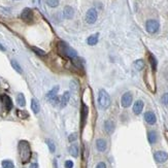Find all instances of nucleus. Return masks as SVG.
<instances>
[{"mask_svg":"<svg viewBox=\"0 0 168 168\" xmlns=\"http://www.w3.org/2000/svg\"><path fill=\"white\" fill-rule=\"evenodd\" d=\"M98 18V13L97 10L95 8H90L86 13V21L89 24H94L95 22L97 21Z\"/></svg>","mask_w":168,"mask_h":168,"instance_id":"0eeeda50","label":"nucleus"},{"mask_svg":"<svg viewBox=\"0 0 168 168\" xmlns=\"http://www.w3.org/2000/svg\"><path fill=\"white\" fill-rule=\"evenodd\" d=\"M98 38H99V33L93 34V35L89 36L87 38V43L89 46H95L98 43Z\"/></svg>","mask_w":168,"mask_h":168,"instance_id":"f3484780","label":"nucleus"},{"mask_svg":"<svg viewBox=\"0 0 168 168\" xmlns=\"http://www.w3.org/2000/svg\"><path fill=\"white\" fill-rule=\"evenodd\" d=\"M159 28H160V24H159V22L156 20H149L148 22L146 23V31L151 34H154V33H156V32H158Z\"/></svg>","mask_w":168,"mask_h":168,"instance_id":"39448f33","label":"nucleus"},{"mask_svg":"<svg viewBox=\"0 0 168 168\" xmlns=\"http://www.w3.org/2000/svg\"><path fill=\"white\" fill-rule=\"evenodd\" d=\"M17 113H18V116H20V118H22V119L28 118V113H27V111H18Z\"/></svg>","mask_w":168,"mask_h":168,"instance_id":"7c9ffc66","label":"nucleus"},{"mask_svg":"<svg viewBox=\"0 0 168 168\" xmlns=\"http://www.w3.org/2000/svg\"><path fill=\"white\" fill-rule=\"evenodd\" d=\"M144 120H146V122L148 123V124L154 125L156 123V121H157V119H156V116L154 113H152V111H146V113H144Z\"/></svg>","mask_w":168,"mask_h":168,"instance_id":"9b49d317","label":"nucleus"},{"mask_svg":"<svg viewBox=\"0 0 168 168\" xmlns=\"http://www.w3.org/2000/svg\"><path fill=\"white\" fill-rule=\"evenodd\" d=\"M104 129H105V131L108 133V134H111V133H113V130H115V125H113V123L111 122V121H106V122L104 123Z\"/></svg>","mask_w":168,"mask_h":168,"instance_id":"6ab92c4d","label":"nucleus"},{"mask_svg":"<svg viewBox=\"0 0 168 168\" xmlns=\"http://www.w3.org/2000/svg\"><path fill=\"white\" fill-rule=\"evenodd\" d=\"M21 19H22L24 22L26 23H31L33 22L34 20V13L33 11H32V9L30 8H24L22 11V13H21Z\"/></svg>","mask_w":168,"mask_h":168,"instance_id":"423d86ee","label":"nucleus"},{"mask_svg":"<svg viewBox=\"0 0 168 168\" xmlns=\"http://www.w3.org/2000/svg\"><path fill=\"white\" fill-rule=\"evenodd\" d=\"M63 16H64L65 19H67V20H70V19L73 18L74 16V10L73 8L71 7V6H65L64 9H63Z\"/></svg>","mask_w":168,"mask_h":168,"instance_id":"f8f14e48","label":"nucleus"},{"mask_svg":"<svg viewBox=\"0 0 168 168\" xmlns=\"http://www.w3.org/2000/svg\"><path fill=\"white\" fill-rule=\"evenodd\" d=\"M133 96L132 93L130 92H126L124 95L122 96V99H121V103H122L123 107H129L132 103Z\"/></svg>","mask_w":168,"mask_h":168,"instance_id":"6e6552de","label":"nucleus"},{"mask_svg":"<svg viewBox=\"0 0 168 168\" xmlns=\"http://www.w3.org/2000/svg\"><path fill=\"white\" fill-rule=\"evenodd\" d=\"M0 51H2V52H4V51H5V48H4L1 43H0Z\"/></svg>","mask_w":168,"mask_h":168,"instance_id":"c9c22d12","label":"nucleus"},{"mask_svg":"<svg viewBox=\"0 0 168 168\" xmlns=\"http://www.w3.org/2000/svg\"><path fill=\"white\" fill-rule=\"evenodd\" d=\"M57 51L63 57L70 58V59L75 58L76 55H78V53H76V51L74 49H72L68 43H66L65 41L62 40L57 43Z\"/></svg>","mask_w":168,"mask_h":168,"instance_id":"f257e3e1","label":"nucleus"},{"mask_svg":"<svg viewBox=\"0 0 168 168\" xmlns=\"http://www.w3.org/2000/svg\"><path fill=\"white\" fill-rule=\"evenodd\" d=\"M69 99H70V93L69 92H65L64 94H63V96L60 98V107H65L67 105V103H68Z\"/></svg>","mask_w":168,"mask_h":168,"instance_id":"4468645a","label":"nucleus"},{"mask_svg":"<svg viewBox=\"0 0 168 168\" xmlns=\"http://www.w3.org/2000/svg\"><path fill=\"white\" fill-rule=\"evenodd\" d=\"M46 4L50 7H57L59 5V0H46Z\"/></svg>","mask_w":168,"mask_h":168,"instance_id":"cd10ccee","label":"nucleus"},{"mask_svg":"<svg viewBox=\"0 0 168 168\" xmlns=\"http://www.w3.org/2000/svg\"><path fill=\"white\" fill-rule=\"evenodd\" d=\"M69 154L72 156V157L76 158L78 156V148L76 146H71L70 148H69Z\"/></svg>","mask_w":168,"mask_h":168,"instance_id":"393cba45","label":"nucleus"},{"mask_svg":"<svg viewBox=\"0 0 168 168\" xmlns=\"http://www.w3.org/2000/svg\"><path fill=\"white\" fill-rule=\"evenodd\" d=\"M29 168H38V164L37 163H32Z\"/></svg>","mask_w":168,"mask_h":168,"instance_id":"f704fd0d","label":"nucleus"},{"mask_svg":"<svg viewBox=\"0 0 168 168\" xmlns=\"http://www.w3.org/2000/svg\"><path fill=\"white\" fill-rule=\"evenodd\" d=\"M19 154L22 163H27L31 158V149H30L29 142L26 140H21L19 142Z\"/></svg>","mask_w":168,"mask_h":168,"instance_id":"f03ea898","label":"nucleus"},{"mask_svg":"<svg viewBox=\"0 0 168 168\" xmlns=\"http://www.w3.org/2000/svg\"><path fill=\"white\" fill-rule=\"evenodd\" d=\"M98 104L102 109H105L111 105V97H109L108 93L103 89H101L98 94Z\"/></svg>","mask_w":168,"mask_h":168,"instance_id":"7ed1b4c3","label":"nucleus"},{"mask_svg":"<svg viewBox=\"0 0 168 168\" xmlns=\"http://www.w3.org/2000/svg\"><path fill=\"white\" fill-rule=\"evenodd\" d=\"M96 168H106V164L104 162H100V163H98V164H97Z\"/></svg>","mask_w":168,"mask_h":168,"instance_id":"72a5a7b5","label":"nucleus"},{"mask_svg":"<svg viewBox=\"0 0 168 168\" xmlns=\"http://www.w3.org/2000/svg\"><path fill=\"white\" fill-rule=\"evenodd\" d=\"M0 99H1L3 106L5 107V111H9L11 108H13V101H11V99H10V97H9V96H7V95H5V94H3V95H1Z\"/></svg>","mask_w":168,"mask_h":168,"instance_id":"1a4fd4ad","label":"nucleus"},{"mask_svg":"<svg viewBox=\"0 0 168 168\" xmlns=\"http://www.w3.org/2000/svg\"><path fill=\"white\" fill-rule=\"evenodd\" d=\"M76 138H78V134H76V133H72V134L69 135L68 140L70 141V142H71V141H75Z\"/></svg>","mask_w":168,"mask_h":168,"instance_id":"2f4dec72","label":"nucleus"},{"mask_svg":"<svg viewBox=\"0 0 168 168\" xmlns=\"http://www.w3.org/2000/svg\"><path fill=\"white\" fill-rule=\"evenodd\" d=\"M107 143L104 139H98L96 141V148L99 152H104L106 150Z\"/></svg>","mask_w":168,"mask_h":168,"instance_id":"dca6fc26","label":"nucleus"},{"mask_svg":"<svg viewBox=\"0 0 168 168\" xmlns=\"http://www.w3.org/2000/svg\"><path fill=\"white\" fill-rule=\"evenodd\" d=\"M142 109H143V102L141 100H137L133 105V113L135 115H139L142 111Z\"/></svg>","mask_w":168,"mask_h":168,"instance_id":"ddd939ff","label":"nucleus"},{"mask_svg":"<svg viewBox=\"0 0 168 168\" xmlns=\"http://www.w3.org/2000/svg\"><path fill=\"white\" fill-rule=\"evenodd\" d=\"M65 168H73V162L70 160H67L65 162Z\"/></svg>","mask_w":168,"mask_h":168,"instance_id":"473e14b6","label":"nucleus"},{"mask_svg":"<svg viewBox=\"0 0 168 168\" xmlns=\"http://www.w3.org/2000/svg\"><path fill=\"white\" fill-rule=\"evenodd\" d=\"M32 51L35 54H37L38 56H41V57L46 55V52H44V51L40 50V49H38V48H35V46H32Z\"/></svg>","mask_w":168,"mask_h":168,"instance_id":"c85d7f7f","label":"nucleus"},{"mask_svg":"<svg viewBox=\"0 0 168 168\" xmlns=\"http://www.w3.org/2000/svg\"><path fill=\"white\" fill-rule=\"evenodd\" d=\"M31 109L33 111L34 113H38L40 111V105H39V102L36 98H32L31 100Z\"/></svg>","mask_w":168,"mask_h":168,"instance_id":"2eb2a0df","label":"nucleus"},{"mask_svg":"<svg viewBox=\"0 0 168 168\" xmlns=\"http://www.w3.org/2000/svg\"><path fill=\"white\" fill-rule=\"evenodd\" d=\"M154 158H155L156 162L164 163V162H166L167 159H168V154L165 153V152H163V151L156 152L155 155H154Z\"/></svg>","mask_w":168,"mask_h":168,"instance_id":"9d476101","label":"nucleus"},{"mask_svg":"<svg viewBox=\"0 0 168 168\" xmlns=\"http://www.w3.org/2000/svg\"><path fill=\"white\" fill-rule=\"evenodd\" d=\"M46 144H48L49 149H50V152L51 153H55L56 151V146H55V142H54L52 139H46Z\"/></svg>","mask_w":168,"mask_h":168,"instance_id":"a878e982","label":"nucleus"},{"mask_svg":"<svg viewBox=\"0 0 168 168\" xmlns=\"http://www.w3.org/2000/svg\"><path fill=\"white\" fill-rule=\"evenodd\" d=\"M144 67V62L143 60L139 59V60H136V61L134 62V68L136 69V70H141V69H143Z\"/></svg>","mask_w":168,"mask_h":168,"instance_id":"b1692460","label":"nucleus"},{"mask_svg":"<svg viewBox=\"0 0 168 168\" xmlns=\"http://www.w3.org/2000/svg\"><path fill=\"white\" fill-rule=\"evenodd\" d=\"M144 81H146V86L152 92H155L156 91V83H155V78H154V71H146V75H144Z\"/></svg>","mask_w":168,"mask_h":168,"instance_id":"20e7f679","label":"nucleus"},{"mask_svg":"<svg viewBox=\"0 0 168 168\" xmlns=\"http://www.w3.org/2000/svg\"><path fill=\"white\" fill-rule=\"evenodd\" d=\"M161 101H162V103L164 104V105L168 106V93H166V94L163 95L162 99H161Z\"/></svg>","mask_w":168,"mask_h":168,"instance_id":"c756f323","label":"nucleus"},{"mask_svg":"<svg viewBox=\"0 0 168 168\" xmlns=\"http://www.w3.org/2000/svg\"><path fill=\"white\" fill-rule=\"evenodd\" d=\"M149 62H150L151 65V69L155 72V70L157 69V60H156V58L152 54H149Z\"/></svg>","mask_w":168,"mask_h":168,"instance_id":"a211bd4d","label":"nucleus"},{"mask_svg":"<svg viewBox=\"0 0 168 168\" xmlns=\"http://www.w3.org/2000/svg\"><path fill=\"white\" fill-rule=\"evenodd\" d=\"M59 92V86H56V87H54L52 90L50 91V92L46 94V99L51 100L52 98H54L55 96H57V93Z\"/></svg>","mask_w":168,"mask_h":168,"instance_id":"aec40b11","label":"nucleus"},{"mask_svg":"<svg viewBox=\"0 0 168 168\" xmlns=\"http://www.w3.org/2000/svg\"><path fill=\"white\" fill-rule=\"evenodd\" d=\"M17 103H18V105H20V106H25V105H26V99H25V96L22 94V93H20V94L18 95Z\"/></svg>","mask_w":168,"mask_h":168,"instance_id":"4be33fe9","label":"nucleus"},{"mask_svg":"<svg viewBox=\"0 0 168 168\" xmlns=\"http://www.w3.org/2000/svg\"><path fill=\"white\" fill-rule=\"evenodd\" d=\"M157 133H156V131H150L148 134V139H149V142L150 143H155L156 141H157Z\"/></svg>","mask_w":168,"mask_h":168,"instance_id":"412c9836","label":"nucleus"},{"mask_svg":"<svg viewBox=\"0 0 168 168\" xmlns=\"http://www.w3.org/2000/svg\"><path fill=\"white\" fill-rule=\"evenodd\" d=\"M2 167L3 168H13V163L10 160H4L2 161Z\"/></svg>","mask_w":168,"mask_h":168,"instance_id":"bb28decb","label":"nucleus"},{"mask_svg":"<svg viewBox=\"0 0 168 168\" xmlns=\"http://www.w3.org/2000/svg\"><path fill=\"white\" fill-rule=\"evenodd\" d=\"M10 64H11V66H13V68L15 69V70L17 71V72H19V73H22V72H23L22 67L20 66V64H19V63L16 61V60H11Z\"/></svg>","mask_w":168,"mask_h":168,"instance_id":"5701e85b","label":"nucleus"}]
</instances>
